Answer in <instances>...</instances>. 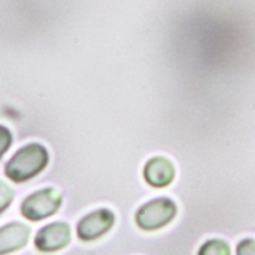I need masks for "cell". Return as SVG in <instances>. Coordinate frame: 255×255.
<instances>
[{"mask_svg":"<svg viewBox=\"0 0 255 255\" xmlns=\"http://www.w3.org/2000/svg\"><path fill=\"white\" fill-rule=\"evenodd\" d=\"M61 194L54 188H45L30 194L21 203V215L28 221H42L61 208Z\"/></svg>","mask_w":255,"mask_h":255,"instance_id":"cell-3","label":"cell"},{"mask_svg":"<svg viewBox=\"0 0 255 255\" xmlns=\"http://www.w3.org/2000/svg\"><path fill=\"white\" fill-rule=\"evenodd\" d=\"M13 200V190L6 184L0 181V214H3Z\"/></svg>","mask_w":255,"mask_h":255,"instance_id":"cell-9","label":"cell"},{"mask_svg":"<svg viewBox=\"0 0 255 255\" xmlns=\"http://www.w3.org/2000/svg\"><path fill=\"white\" fill-rule=\"evenodd\" d=\"M236 255H255V239H244L236 247Z\"/></svg>","mask_w":255,"mask_h":255,"instance_id":"cell-11","label":"cell"},{"mask_svg":"<svg viewBox=\"0 0 255 255\" xmlns=\"http://www.w3.org/2000/svg\"><path fill=\"white\" fill-rule=\"evenodd\" d=\"M175 173L173 163L166 157H152L143 167V178L154 188L169 187L175 179Z\"/></svg>","mask_w":255,"mask_h":255,"instance_id":"cell-6","label":"cell"},{"mask_svg":"<svg viewBox=\"0 0 255 255\" xmlns=\"http://www.w3.org/2000/svg\"><path fill=\"white\" fill-rule=\"evenodd\" d=\"M115 224V215L109 209H97L90 212L76 226V235L84 242H93L106 235Z\"/></svg>","mask_w":255,"mask_h":255,"instance_id":"cell-4","label":"cell"},{"mask_svg":"<svg viewBox=\"0 0 255 255\" xmlns=\"http://www.w3.org/2000/svg\"><path fill=\"white\" fill-rule=\"evenodd\" d=\"M30 239V227L22 223H9L0 227V255L19 251Z\"/></svg>","mask_w":255,"mask_h":255,"instance_id":"cell-7","label":"cell"},{"mask_svg":"<svg viewBox=\"0 0 255 255\" xmlns=\"http://www.w3.org/2000/svg\"><path fill=\"white\" fill-rule=\"evenodd\" d=\"M72 239V230L67 223L57 221L51 223L45 227H42L36 238H34V247L40 253H57L64 250Z\"/></svg>","mask_w":255,"mask_h":255,"instance_id":"cell-5","label":"cell"},{"mask_svg":"<svg viewBox=\"0 0 255 255\" xmlns=\"http://www.w3.org/2000/svg\"><path fill=\"white\" fill-rule=\"evenodd\" d=\"M176 214L178 208L172 199L158 197L142 205L134 215V221L140 230L155 232L170 224L175 220Z\"/></svg>","mask_w":255,"mask_h":255,"instance_id":"cell-2","label":"cell"},{"mask_svg":"<svg viewBox=\"0 0 255 255\" xmlns=\"http://www.w3.org/2000/svg\"><path fill=\"white\" fill-rule=\"evenodd\" d=\"M49 161L48 149L40 143L19 148L4 166V175L13 182H25L37 176Z\"/></svg>","mask_w":255,"mask_h":255,"instance_id":"cell-1","label":"cell"},{"mask_svg":"<svg viewBox=\"0 0 255 255\" xmlns=\"http://www.w3.org/2000/svg\"><path fill=\"white\" fill-rule=\"evenodd\" d=\"M12 145V133L4 126H0V158Z\"/></svg>","mask_w":255,"mask_h":255,"instance_id":"cell-10","label":"cell"},{"mask_svg":"<svg viewBox=\"0 0 255 255\" xmlns=\"http://www.w3.org/2000/svg\"><path fill=\"white\" fill-rule=\"evenodd\" d=\"M197 255H232V250L223 239H209L200 247Z\"/></svg>","mask_w":255,"mask_h":255,"instance_id":"cell-8","label":"cell"}]
</instances>
